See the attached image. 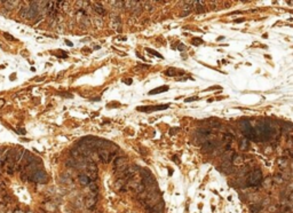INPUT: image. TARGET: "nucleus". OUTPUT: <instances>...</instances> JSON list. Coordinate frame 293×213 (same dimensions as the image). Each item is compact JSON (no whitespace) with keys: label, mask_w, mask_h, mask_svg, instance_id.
Segmentation results:
<instances>
[{"label":"nucleus","mask_w":293,"mask_h":213,"mask_svg":"<svg viewBox=\"0 0 293 213\" xmlns=\"http://www.w3.org/2000/svg\"><path fill=\"white\" fill-rule=\"evenodd\" d=\"M262 179H263V177H262L261 170L254 169L249 173V175L246 178V186L247 187H257V186L261 185Z\"/></svg>","instance_id":"1"},{"label":"nucleus","mask_w":293,"mask_h":213,"mask_svg":"<svg viewBox=\"0 0 293 213\" xmlns=\"http://www.w3.org/2000/svg\"><path fill=\"white\" fill-rule=\"evenodd\" d=\"M239 128L242 131V133L245 135V138L247 140H253L254 141V132H253V126L251 125V123L246 119L240 120L239 121Z\"/></svg>","instance_id":"2"},{"label":"nucleus","mask_w":293,"mask_h":213,"mask_svg":"<svg viewBox=\"0 0 293 213\" xmlns=\"http://www.w3.org/2000/svg\"><path fill=\"white\" fill-rule=\"evenodd\" d=\"M29 179L33 182H38V183H46L47 180H48V177H47V173L42 170H37V171H33L30 173L29 175Z\"/></svg>","instance_id":"3"},{"label":"nucleus","mask_w":293,"mask_h":213,"mask_svg":"<svg viewBox=\"0 0 293 213\" xmlns=\"http://www.w3.org/2000/svg\"><path fill=\"white\" fill-rule=\"evenodd\" d=\"M112 166H113V170H115L116 172H119V173L124 172V171L128 167V166H127V158L124 157V156L117 157V158L113 160Z\"/></svg>","instance_id":"4"},{"label":"nucleus","mask_w":293,"mask_h":213,"mask_svg":"<svg viewBox=\"0 0 293 213\" xmlns=\"http://www.w3.org/2000/svg\"><path fill=\"white\" fill-rule=\"evenodd\" d=\"M170 108V104H160V106H137L136 110L140 112H155L160 110H166Z\"/></svg>","instance_id":"5"},{"label":"nucleus","mask_w":293,"mask_h":213,"mask_svg":"<svg viewBox=\"0 0 293 213\" xmlns=\"http://www.w3.org/2000/svg\"><path fill=\"white\" fill-rule=\"evenodd\" d=\"M137 171H140V167L139 166H131V167H127L124 172H121L120 173V178L121 179H124V180H131L136 173H137Z\"/></svg>","instance_id":"6"},{"label":"nucleus","mask_w":293,"mask_h":213,"mask_svg":"<svg viewBox=\"0 0 293 213\" xmlns=\"http://www.w3.org/2000/svg\"><path fill=\"white\" fill-rule=\"evenodd\" d=\"M76 148H77L78 152L80 154V157H84V158H88V157L92 156V154L94 152V151H92L90 148H87V147L84 146V144H78Z\"/></svg>","instance_id":"7"},{"label":"nucleus","mask_w":293,"mask_h":213,"mask_svg":"<svg viewBox=\"0 0 293 213\" xmlns=\"http://www.w3.org/2000/svg\"><path fill=\"white\" fill-rule=\"evenodd\" d=\"M96 197H98V194L91 193V195H88V196L86 197V200H85V206H86L87 209L92 210V209L95 206V204H96Z\"/></svg>","instance_id":"8"},{"label":"nucleus","mask_w":293,"mask_h":213,"mask_svg":"<svg viewBox=\"0 0 293 213\" xmlns=\"http://www.w3.org/2000/svg\"><path fill=\"white\" fill-rule=\"evenodd\" d=\"M216 147V142L215 141H206L201 144V150L204 152H211L214 150V148Z\"/></svg>","instance_id":"9"},{"label":"nucleus","mask_w":293,"mask_h":213,"mask_svg":"<svg viewBox=\"0 0 293 213\" xmlns=\"http://www.w3.org/2000/svg\"><path fill=\"white\" fill-rule=\"evenodd\" d=\"M65 166H67V167H72V169H82L84 165H83V164H80L77 159H75V158L70 157V158H68V159H67V162H65Z\"/></svg>","instance_id":"10"},{"label":"nucleus","mask_w":293,"mask_h":213,"mask_svg":"<svg viewBox=\"0 0 293 213\" xmlns=\"http://www.w3.org/2000/svg\"><path fill=\"white\" fill-rule=\"evenodd\" d=\"M164 208H165V204H164V202H163V201H160L159 203H157L156 205H154L152 208H150V209H147V210H148V212L163 213V211H164Z\"/></svg>","instance_id":"11"},{"label":"nucleus","mask_w":293,"mask_h":213,"mask_svg":"<svg viewBox=\"0 0 293 213\" xmlns=\"http://www.w3.org/2000/svg\"><path fill=\"white\" fill-rule=\"evenodd\" d=\"M98 155L101 162H103V163H109V155H110V152H109L108 150H105V149H100V150H98Z\"/></svg>","instance_id":"12"},{"label":"nucleus","mask_w":293,"mask_h":213,"mask_svg":"<svg viewBox=\"0 0 293 213\" xmlns=\"http://www.w3.org/2000/svg\"><path fill=\"white\" fill-rule=\"evenodd\" d=\"M185 75V71H180V72H176V70L174 68H170L165 71V76L167 77H174V76H182Z\"/></svg>","instance_id":"13"},{"label":"nucleus","mask_w":293,"mask_h":213,"mask_svg":"<svg viewBox=\"0 0 293 213\" xmlns=\"http://www.w3.org/2000/svg\"><path fill=\"white\" fill-rule=\"evenodd\" d=\"M168 90H170V87H168L167 85H165V86H160V87H157V88H155V90L150 91V92H149V95H155V94L164 93V92H167Z\"/></svg>","instance_id":"14"},{"label":"nucleus","mask_w":293,"mask_h":213,"mask_svg":"<svg viewBox=\"0 0 293 213\" xmlns=\"http://www.w3.org/2000/svg\"><path fill=\"white\" fill-rule=\"evenodd\" d=\"M196 5V13L197 14H200V13H204L205 11V2L204 1H195Z\"/></svg>","instance_id":"15"},{"label":"nucleus","mask_w":293,"mask_h":213,"mask_svg":"<svg viewBox=\"0 0 293 213\" xmlns=\"http://www.w3.org/2000/svg\"><path fill=\"white\" fill-rule=\"evenodd\" d=\"M79 182H80L82 186H88L92 181H91V179L86 174H80L79 175Z\"/></svg>","instance_id":"16"},{"label":"nucleus","mask_w":293,"mask_h":213,"mask_svg":"<svg viewBox=\"0 0 293 213\" xmlns=\"http://www.w3.org/2000/svg\"><path fill=\"white\" fill-rule=\"evenodd\" d=\"M94 10L98 13V15H105V9L103 8V6L100 3V2H95L94 3Z\"/></svg>","instance_id":"17"},{"label":"nucleus","mask_w":293,"mask_h":213,"mask_svg":"<svg viewBox=\"0 0 293 213\" xmlns=\"http://www.w3.org/2000/svg\"><path fill=\"white\" fill-rule=\"evenodd\" d=\"M86 169H87V171H88V172H92V173H98V172L96 164H95V163H93V162H90V163H88V165L86 166Z\"/></svg>","instance_id":"18"},{"label":"nucleus","mask_w":293,"mask_h":213,"mask_svg":"<svg viewBox=\"0 0 293 213\" xmlns=\"http://www.w3.org/2000/svg\"><path fill=\"white\" fill-rule=\"evenodd\" d=\"M250 143H249V140L246 139V138H243L242 140H240V149L242 150H247L250 147Z\"/></svg>","instance_id":"19"},{"label":"nucleus","mask_w":293,"mask_h":213,"mask_svg":"<svg viewBox=\"0 0 293 213\" xmlns=\"http://www.w3.org/2000/svg\"><path fill=\"white\" fill-rule=\"evenodd\" d=\"M135 191H136L137 194H142V193H144V191H145V186H144L143 183L139 182V183H137V186H136V188H135Z\"/></svg>","instance_id":"20"},{"label":"nucleus","mask_w":293,"mask_h":213,"mask_svg":"<svg viewBox=\"0 0 293 213\" xmlns=\"http://www.w3.org/2000/svg\"><path fill=\"white\" fill-rule=\"evenodd\" d=\"M88 186H90V190H91L93 194H98V185H96L94 181H92V182H91Z\"/></svg>","instance_id":"21"},{"label":"nucleus","mask_w":293,"mask_h":213,"mask_svg":"<svg viewBox=\"0 0 293 213\" xmlns=\"http://www.w3.org/2000/svg\"><path fill=\"white\" fill-rule=\"evenodd\" d=\"M70 155H71V157L72 158H75V159H78L79 157H80V154L78 152V150H77V148L75 147L73 149H71L70 150Z\"/></svg>","instance_id":"22"},{"label":"nucleus","mask_w":293,"mask_h":213,"mask_svg":"<svg viewBox=\"0 0 293 213\" xmlns=\"http://www.w3.org/2000/svg\"><path fill=\"white\" fill-rule=\"evenodd\" d=\"M147 52L150 53V54L154 55V56H157V57H159V59H163V55H162V54H159L158 52H156V51H154V49H151V48H147Z\"/></svg>","instance_id":"23"},{"label":"nucleus","mask_w":293,"mask_h":213,"mask_svg":"<svg viewBox=\"0 0 293 213\" xmlns=\"http://www.w3.org/2000/svg\"><path fill=\"white\" fill-rule=\"evenodd\" d=\"M191 42H193V45H195V46H199V45H201L203 44V39L201 38H193V40H191Z\"/></svg>","instance_id":"24"},{"label":"nucleus","mask_w":293,"mask_h":213,"mask_svg":"<svg viewBox=\"0 0 293 213\" xmlns=\"http://www.w3.org/2000/svg\"><path fill=\"white\" fill-rule=\"evenodd\" d=\"M261 208H262V206H261L260 204H258V205H252V206H251V213H259Z\"/></svg>","instance_id":"25"},{"label":"nucleus","mask_w":293,"mask_h":213,"mask_svg":"<svg viewBox=\"0 0 293 213\" xmlns=\"http://www.w3.org/2000/svg\"><path fill=\"white\" fill-rule=\"evenodd\" d=\"M231 140H232V136H231L230 134H224V135H223V141H224L226 143L229 144V143L231 142Z\"/></svg>","instance_id":"26"},{"label":"nucleus","mask_w":293,"mask_h":213,"mask_svg":"<svg viewBox=\"0 0 293 213\" xmlns=\"http://www.w3.org/2000/svg\"><path fill=\"white\" fill-rule=\"evenodd\" d=\"M275 180L277 181V183H282V182L284 181V179H283L282 177H280V175H276V177H275Z\"/></svg>","instance_id":"27"},{"label":"nucleus","mask_w":293,"mask_h":213,"mask_svg":"<svg viewBox=\"0 0 293 213\" xmlns=\"http://www.w3.org/2000/svg\"><path fill=\"white\" fill-rule=\"evenodd\" d=\"M197 100H198L197 96H193V98H188V99L186 100V102L188 103V102H193V101H197Z\"/></svg>","instance_id":"28"},{"label":"nucleus","mask_w":293,"mask_h":213,"mask_svg":"<svg viewBox=\"0 0 293 213\" xmlns=\"http://www.w3.org/2000/svg\"><path fill=\"white\" fill-rule=\"evenodd\" d=\"M178 131H179V127H176V128H171V129H170V135H173V134H175Z\"/></svg>","instance_id":"29"},{"label":"nucleus","mask_w":293,"mask_h":213,"mask_svg":"<svg viewBox=\"0 0 293 213\" xmlns=\"http://www.w3.org/2000/svg\"><path fill=\"white\" fill-rule=\"evenodd\" d=\"M211 90H221V87H220V86H212V87H209V88L205 90V92H207V91H211Z\"/></svg>","instance_id":"30"},{"label":"nucleus","mask_w":293,"mask_h":213,"mask_svg":"<svg viewBox=\"0 0 293 213\" xmlns=\"http://www.w3.org/2000/svg\"><path fill=\"white\" fill-rule=\"evenodd\" d=\"M3 36H5V37H6V38H7V39H9V40H14V38H11V37H10V34H9V33H5V34H3Z\"/></svg>","instance_id":"31"},{"label":"nucleus","mask_w":293,"mask_h":213,"mask_svg":"<svg viewBox=\"0 0 293 213\" xmlns=\"http://www.w3.org/2000/svg\"><path fill=\"white\" fill-rule=\"evenodd\" d=\"M234 22H235V23H242V22H244V18H237V20H235Z\"/></svg>","instance_id":"32"},{"label":"nucleus","mask_w":293,"mask_h":213,"mask_svg":"<svg viewBox=\"0 0 293 213\" xmlns=\"http://www.w3.org/2000/svg\"><path fill=\"white\" fill-rule=\"evenodd\" d=\"M172 159H173V160H174V162H176V163H180V160H179V158H178V156H176V155H174V156H173V158H172Z\"/></svg>","instance_id":"33"},{"label":"nucleus","mask_w":293,"mask_h":213,"mask_svg":"<svg viewBox=\"0 0 293 213\" xmlns=\"http://www.w3.org/2000/svg\"><path fill=\"white\" fill-rule=\"evenodd\" d=\"M180 51H183V49H186V46H183V44H180V46L178 47Z\"/></svg>","instance_id":"34"},{"label":"nucleus","mask_w":293,"mask_h":213,"mask_svg":"<svg viewBox=\"0 0 293 213\" xmlns=\"http://www.w3.org/2000/svg\"><path fill=\"white\" fill-rule=\"evenodd\" d=\"M61 95H63V96H67V98H72V95H71V94H69V93H62Z\"/></svg>","instance_id":"35"},{"label":"nucleus","mask_w":293,"mask_h":213,"mask_svg":"<svg viewBox=\"0 0 293 213\" xmlns=\"http://www.w3.org/2000/svg\"><path fill=\"white\" fill-rule=\"evenodd\" d=\"M65 42H67V44H68V46H70V47H72V46H73V45H72V42H71V41H69V40H65Z\"/></svg>","instance_id":"36"},{"label":"nucleus","mask_w":293,"mask_h":213,"mask_svg":"<svg viewBox=\"0 0 293 213\" xmlns=\"http://www.w3.org/2000/svg\"><path fill=\"white\" fill-rule=\"evenodd\" d=\"M125 83H126V84H128V85H131V84H132V79H126V80H125Z\"/></svg>","instance_id":"37"},{"label":"nucleus","mask_w":293,"mask_h":213,"mask_svg":"<svg viewBox=\"0 0 293 213\" xmlns=\"http://www.w3.org/2000/svg\"><path fill=\"white\" fill-rule=\"evenodd\" d=\"M3 103H5V101H3L2 99H0V108H1V106H3Z\"/></svg>","instance_id":"38"},{"label":"nucleus","mask_w":293,"mask_h":213,"mask_svg":"<svg viewBox=\"0 0 293 213\" xmlns=\"http://www.w3.org/2000/svg\"><path fill=\"white\" fill-rule=\"evenodd\" d=\"M14 213H24L22 210H16V211H14Z\"/></svg>","instance_id":"39"},{"label":"nucleus","mask_w":293,"mask_h":213,"mask_svg":"<svg viewBox=\"0 0 293 213\" xmlns=\"http://www.w3.org/2000/svg\"><path fill=\"white\" fill-rule=\"evenodd\" d=\"M223 38H224V37H219V38H218V41H220V40H222V39H223Z\"/></svg>","instance_id":"40"},{"label":"nucleus","mask_w":293,"mask_h":213,"mask_svg":"<svg viewBox=\"0 0 293 213\" xmlns=\"http://www.w3.org/2000/svg\"><path fill=\"white\" fill-rule=\"evenodd\" d=\"M148 213H154V212H148Z\"/></svg>","instance_id":"41"}]
</instances>
